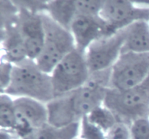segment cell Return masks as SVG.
Returning <instances> with one entry per match:
<instances>
[{"instance_id":"1","label":"cell","mask_w":149,"mask_h":139,"mask_svg":"<svg viewBox=\"0 0 149 139\" xmlns=\"http://www.w3.org/2000/svg\"><path fill=\"white\" fill-rule=\"evenodd\" d=\"M111 69L90 74L87 83L47 104L48 123L64 127L81 122L91 111L103 105L106 88L110 86Z\"/></svg>"},{"instance_id":"2","label":"cell","mask_w":149,"mask_h":139,"mask_svg":"<svg viewBox=\"0 0 149 139\" xmlns=\"http://www.w3.org/2000/svg\"><path fill=\"white\" fill-rule=\"evenodd\" d=\"M1 94L31 98L46 104L55 98L50 74L42 70L35 60L29 58L14 65L11 83Z\"/></svg>"},{"instance_id":"3","label":"cell","mask_w":149,"mask_h":139,"mask_svg":"<svg viewBox=\"0 0 149 139\" xmlns=\"http://www.w3.org/2000/svg\"><path fill=\"white\" fill-rule=\"evenodd\" d=\"M103 105L130 126L139 119L149 117V74L141 83L130 89L106 88Z\"/></svg>"},{"instance_id":"4","label":"cell","mask_w":149,"mask_h":139,"mask_svg":"<svg viewBox=\"0 0 149 139\" xmlns=\"http://www.w3.org/2000/svg\"><path fill=\"white\" fill-rule=\"evenodd\" d=\"M42 16L45 31V42L35 62L42 70L50 74L64 57L76 49V44L69 30L58 24L46 13H42Z\"/></svg>"},{"instance_id":"5","label":"cell","mask_w":149,"mask_h":139,"mask_svg":"<svg viewBox=\"0 0 149 139\" xmlns=\"http://www.w3.org/2000/svg\"><path fill=\"white\" fill-rule=\"evenodd\" d=\"M85 54L74 49L55 66L50 73L54 96H62L87 83L90 77Z\"/></svg>"},{"instance_id":"6","label":"cell","mask_w":149,"mask_h":139,"mask_svg":"<svg viewBox=\"0 0 149 139\" xmlns=\"http://www.w3.org/2000/svg\"><path fill=\"white\" fill-rule=\"evenodd\" d=\"M149 74V53H122L111 68L110 86L127 90L139 85Z\"/></svg>"},{"instance_id":"7","label":"cell","mask_w":149,"mask_h":139,"mask_svg":"<svg viewBox=\"0 0 149 139\" xmlns=\"http://www.w3.org/2000/svg\"><path fill=\"white\" fill-rule=\"evenodd\" d=\"M125 40L124 28L92 43L85 52L90 73L111 69L122 54Z\"/></svg>"},{"instance_id":"8","label":"cell","mask_w":149,"mask_h":139,"mask_svg":"<svg viewBox=\"0 0 149 139\" xmlns=\"http://www.w3.org/2000/svg\"><path fill=\"white\" fill-rule=\"evenodd\" d=\"M100 16L114 32L136 22L149 21V7H140L134 1L105 0Z\"/></svg>"},{"instance_id":"9","label":"cell","mask_w":149,"mask_h":139,"mask_svg":"<svg viewBox=\"0 0 149 139\" xmlns=\"http://www.w3.org/2000/svg\"><path fill=\"white\" fill-rule=\"evenodd\" d=\"M16 114V126L14 134L22 139L33 130L43 127L48 123V110L47 104L26 97L14 99Z\"/></svg>"},{"instance_id":"10","label":"cell","mask_w":149,"mask_h":139,"mask_svg":"<svg viewBox=\"0 0 149 139\" xmlns=\"http://www.w3.org/2000/svg\"><path fill=\"white\" fill-rule=\"evenodd\" d=\"M76 44V49L85 54L89 46L96 41L116 33L100 16L78 14L70 27Z\"/></svg>"},{"instance_id":"11","label":"cell","mask_w":149,"mask_h":139,"mask_svg":"<svg viewBox=\"0 0 149 139\" xmlns=\"http://www.w3.org/2000/svg\"><path fill=\"white\" fill-rule=\"evenodd\" d=\"M19 28L29 59L36 60L44 46L45 31L42 14L19 8Z\"/></svg>"},{"instance_id":"12","label":"cell","mask_w":149,"mask_h":139,"mask_svg":"<svg viewBox=\"0 0 149 139\" xmlns=\"http://www.w3.org/2000/svg\"><path fill=\"white\" fill-rule=\"evenodd\" d=\"M18 21L1 30V59L15 65L28 59L23 36L20 33Z\"/></svg>"},{"instance_id":"13","label":"cell","mask_w":149,"mask_h":139,"mask_svg":"<svg viewBox=\"0 0 149 139\" xmlns=\"http://www.w3.org/2000/svg\"><path fill=\"white\" fill-rule=\"evenodd\" d=\"M125 40L122 53H149V21L141 20L125 28Z\"/></svg>"},{"instance_id":"14","label":"cell","mask_w":149,"mask_h":139,"mask_svg":"<svg viewBox=\"0 0 149 139\" xmlns=\"http://www.w3.org/2000/svg\"><path fill=\"white\" fill-rule=\"evenodd\" d=\"M46 14L60 25L70 30L73 20L78 15L77 0L48 1Z\"/></svg>"},{"instance_id":"15","label":"cell","mask_w":149,"mask_h":139,"mask_svg":"<svg viewBox=\"0 0 149 139\" xmlns=\"http://www.w3.org/2000/svg\"><path fill=\"white\" fill-rule=\"evenodd\" d=\"M80 123H74L64 127H56L47 124L33 130L22 139H74L79 136Z\"/></svg>"},{"instance_id":"16","label":"cell","mask_w":149,"mask_h":139,"mask_svg":"<svg viewBox=\"0 0 149 139\" xmlns=\"http://www.w3.org/2000/svg\"><path fill=\"white\" fill-rule=\"evenodd\" d=\"M16 126V114L14 99L6 94L0 95V127L1 130L14 133Z\"/></svg>"},{"instance_id":"17","label":"cell","mask_w":149,"mask_h":139,"mask_svg":"<svg viewBox=\"0 0 149 139\" xmlns=\"http://www.w3.org/2000/svg\"><path fill=\"white\" fill-rule=\"evenodd\" d=\"M86 117L92 125L105 133L119 121L116 116L104 105L96 108Z\"/></svg>"},{"instance_id":"18","label":"cell","mask_w":149,"mask_h":139,"mask_svg":"<svg viewBox=\"0 0 149 139\" xmlns=\"http://www.w3.org/2000/svg\"><path fill=\"white\" fill-rule=\"evenodd\" d=\"M103 1L101 0H77V13L82 15L100 16Z\"/></svg>"},{"instance_id":"19","label":"cell","mask_w":149,"mask_h":139,"mask_svg":"<svg viewBox=\"0 0 149 139\" xmlns=\"http://www.w3.org/2000/svg\"><path fill=\"white\" fill-rule=\"evenodd\" d=\"M79 136L81 139H107L105 133L92 125L86 117L80 123Z\"/></svg>"},{"instance_id":"20","label":"cell","mask_w":149,"mask_h":139,"mask_svg":"<svg viewBox=\"0 0 149 139\" xmlns=\"http://www.w3.org/2000/svg\"><path fill=\"white\" fill-rule=\"evenodd\" d=\"M107 139H132L130 126L119 121L105 133Z\"/></svg>"},{"instance_id":"21","label":"cell","mask_w":149,"mask_h":139,"mask_svg":"<svg viewBox=\"0 0 149 139\" xmlns=\"http://www.w3.org/2000/svg\"><path fill=\"white\" fill-rule=\"evenodd\" d=\"M130 129L132 139H149V117L133 122Z\"/></svg>"},{"instance_id":"22","label":"cell","mask_w":149,"mask_h":139,"mask_svg":"<svg viewBox=\"0 0 149 139\" xmlns=\"http://www.w3.org/2000/svg\"><path fill=\"white\" fill-rule=\"evenodd\" d=\"M48 1H31V0H17L13 1L18 8L24 9L27 11L37 14L46 13Z\"/></svg>"},{"instance_id":"23","label":"cell","mask_w":149,"mask_h":139,"mask_svg":"<svg viewBox=\"0 0 149 139\" xmlns=\"http://www.w3.org/2000/svg\"><path fill=\"white\" fill-rule=\"evenodd\" d=\"M14 65L1 59L0 63V89L4 93L10 85L13 77Z\"/></svg>"},{"instance_id":"24","label":"cell","mask_w":149,"mask_h":139,"mask_svg":"<svg viewBox=\"0 0 149 139\" xmlns=\"http://www.w3.org/2000/svg\"><path fill=\"white\" fill-rule=\"evenodd\" d=\"M17 136L12 132L8 131V130H1L0 131V139H15Z\"/></svg>"}]
</instances>
